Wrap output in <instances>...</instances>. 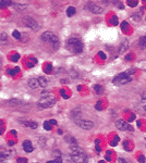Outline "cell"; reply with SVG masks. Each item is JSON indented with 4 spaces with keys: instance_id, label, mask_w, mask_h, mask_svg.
I'll return each instance as SVG.
<instances>
[{
    "instance_id": "14",
    "label": "cell",
    "mask_w": 146,
    "mask_h": 163,
    "mask_svg": "<svg viewBox=\"0 0 146 163\" xmlns=\"http://www.w3.org/2000/svg\"><path fill=\"white\" fill-rule=\"evenodd\" d=\"M24 125L27 126V127H30V128H33V129L38 127V124L34 121H26V122H24Z\"/></svg>"
},
{
    "instance_id": "24",
    "label": "cell",
    "mask_w": 146,
    "mask_h": 163,
    "mask_svg": "<svg viewBox=\"0 0 146 163\" xmlns=\"http://www.w3.org/2000/svg\"><path fill=\"white\" fill-rule=\"evenodd\" d=\"M43 125H44V128L46 130H51V124L49 123V121H45Z\"/></svg>"
},
{
    "instance_id": "36",
    "label": "cell",
    "mask_w": 146,
    "mask_h": 163,
    "mask_svg": "<svg viewBox=\"0 0 146 163\" xmlns=\"http://www.w3.org/2000/svg\"><path fill=\"white\" fill-rule=\"evenodd\" d=\"M126 27H127V23H126V22H122V24H121L122 30H124V28H126Z\"/></svg>"
},
{
    "instance_id": "15",
    "label": "cell",
    "mask_w": 146,
    "mask_h": 163,
    "mask_svg": "<svg viewBox=\"0 0 146 163\" xmlns=\"http://www.w3.org/2000/svg\"><path fill=\"white\" fill-rule=\"evenodd\" d=\"M127 47H129V42H127V40H125V42H123V43L121 44V46H120V48H119V53H123L124 51H126V50H127Z\"/></svg>"
},
{
    "instance_id": "4",
    "label": "cell",
    "mask_w": 146,
    "mask_h": 163,
    "mask_svg": "<svg viewBox=\"0 0 146 163\" xmlns=\"http://www.w3.org/2000/svg\"><path fill=\"white\" fill-rule=\"evenodd\" d=\"M54 105H56V98L52 96H44L43 98H40L38 101V107L40 109L51 108Z\"/></svg>"
},
{
    "instance_id": "7",
    "label": "cell",
    "mask_w": 146,
    "mask_h": 163,
    "mask_svg": "<svg viewBox=\"0 0 146 163\" xmlns=\"http://www.w3.org/2000/svg\"><path fill=\"white\" fill-rule=\"evenodd\" d=\"M71 160L75 163H86L87 161V156L84 152L76 153V155H71Z\"/></svg>"
},
{
    "instance_id": "20",
    "label": "cell",
    "mask_w": 146,
    "mask_h": 163,
    "mask_svg": "<svg viewBox=\"0 0 146 163\" xmlns=\"http://www.w3.org/2000/svg\"><path fill=\"white\" fill-rule=\"evenodd\" d=\"M7 40H8V35H7L6 33H2L1 36H0V45L6 44Z\"/></svg>"
},
{
    "instance_id": "9",
    "label": "cell",
    "mask_w": 146,
    "mask_h": 163,
    "mask_svg": "<svg viewBox=\"0 0 146 163\" xmlns=\"http://www.w3.org/2000/svg\"><path fill=\"white\" fill-rule=\"evenodd\" d=\"M88 10L90 12H93L94 14H100V13L104 12V8H102L98 4L94 3V2H89L88 3Z\"/></svg>"
},
{
    "instance_id": "1",
    "label": "cell",
    "mask_w": 146,
    "mask_h": 163,
    "mask_svg": "<svg viewBox=\"0 0 146 163\" xmlns=\"http://www.w3.org/2000/svg\"><path fill=\"white\" fill-rule=\"evenodd\" d=\"M42 40L45 43H48L50 45H52V48L54 50H57L60 46V42H59V39L56 35L51 32H45V33L42 35Z\"/></svg>"
},
{
    "instance_id": "44",
    "label": "cell",
    "mask_w": 146,
    "mask_h": 163,
    "mask_svg": "<svg viewBox=\"0 0 146 163\" xmlns=\"http://www.w3.org/2000/svg\"><path fill=\"white\" fill-rule=\"evenodd\" d=\"M2 132H3V129H0V135L2 134Z\"/></svg>"
},
{
    "instance_id": "6",
    "label": "cell",
    "mask_w": 146,
    "mask_h": 163,
    "mask_svg": "<svg viewBox=\"0 0 146 163\" xmlns=\"http://www.w3.org/2000/svg\"><path fill=\"white\" fill-rule=\"evenodd\" d=\"M116 126H117L118 129L123 130V132H124V130H127V132H132V130H133V127H132L131 125H129L125 121H123V120H118L116 122Z\"/></svg>"
},
{
    "instance_id": "34",
    "label": "cell",
    "mask_w": 146,
    "mask_h": 163,
    "mask_svg": "<svg viewBox=\"0 0 146 163\" xmlns=\"http://www.w3.org/2000/svg\"><path fill=\"white\" fill-rule=\"evenodd\" d=\"M17 163H27V160L24 159V158H19L17 159Z\"/></svg>"
},
{
    "instance_id": "29",
    "label": "cell",
    "mask_w": 146,
    "mask_h": 163,
    "mask_svg": "<svg viewBox=\"0 0 146 163\" xmlns=\"http://www.w3.org/2000/svg\"><path fill=\"white\" fill-rule=\"evenodd\" d=\"M126 3H127V6H130V7H132V8H134V7H136L138 6V3H139V1H126Z\"/></svg>"
},
{
    "instance_id": "27",
    "label": "cell",
    "mask_w": 146,
    "mask_h": 163,
    "mask_svg": "<svg viewBox=\"0 0 146 163\" xmlns=\"http://www.w3.org/2000/svg\"><path fill=\"white\" fill-rule=\"evenodd\" d=\"M7 158H8V156H7V153H6V152H1V151H0V162L6 161Z\"/></svg>"
},
{
    "instance_id": "43",
    "label": "cell",
    "mask_w": 146,
    "mask_h": 163,
    "mask_svg": "<svg viewBox=\"0 0 146 163\" xmlns=\"http://www.w3.org/2000/svg\"><path fill=\"white\" fill-rule=\"evenodd\" d=\"M143 109H144V111L146 112V106H144V107H143Z\"/></svg>"
},
{
    "instance_id": "41",
    "label": "cell",
    "mask_w": 146,
    "mask_h": 163,
    "mask_svg": "<svg viewBox=\"0 0 146 163\" xmlns=\"http://www.w3.org/2000/svg\"><path fill=\"white\" fill-rule=\"evenodd\" d=\"M8 144H9V146H13V145L15 144V141H11V140H10V141H9Z\"/></svg>"
},
{
    "instance_id": "35",
    "label": "cell",
    "mask_w": 146,
    "mask_h": 163,
    "mask_svg": "<svg viewBox=\"0 0 146 163\" xmlns=\"http://www.w3.org/2000/svg\"><path fill=\"white\" fill-rule=\"evenodd\" d=\"M98 54H99V57L102 58L103 60H106V58H107V57H106V54H105L103 51H99V53H98Z\"/></svg>"
},
{
    "instance_id": "13",
    "label": "cell",
    "mask_w": 146,
    "mask_h": 163,
    "mask_svg": "<svg viewBox=\"0 0 146 163\" xmlns=\"http://www.w3.org/2000/svg\"><path fill=\"white\" fill-rule=\"evenodd\" d=\"M20 71H21V69H20L19 66H16V67H13V69H9V70L7 71V73L10 75V76H15L16 74L20 73Z\"/></svg>"
},
{
    "instance_id": "21",
    "label": "cell",
    "mask_w": 146,
    "mask_h": 163,
    "mask_svg": "<svg viewBox=\"0 0 146 163\" xmlns=\"http://www.w3.org/2000/svg\"><path fill=\"white\" fill-rule=\"evenodd\" d=\"M51 71H52V65L50 64V63H48V64H46L44 66V72H45V73L49 74V73H51Z\"/></svg>"
},
{
    "instance_id": "28",
    "label": "cell",
    "mask_w": 146,
    "mask_h": 163,
    "mask_svg": "<svg viewBox=\"0 0 146 163\" xmlns=\"http://www.w3.org/2000/svg\"><path fill=\"white\" fill-rule=\"evenodd\" d=\"M94 88H95V91H96L97 94L103 93V87H102V86H99V85H95V86H94Z\"/></svg>"
},
{
    "instance_id": "25",
    "label": "cell",
    "mask_w": 146,
    "mask_h": 163,
    "mask_svg": "<svg viewBox=\"0 0 146 163\" xmlns=\"http://www.w3.org/2000/svg\"><path fill=\"white\" fill-rule=\"evenodd\" d=\"M12 36H13V37H14L15 39H21V34H20L19 30H13Z\"/></svg>"
},
{
    "instance_id": "30",
    "label": "cell",
    "mask_w": 146,
    "mask_h": 163,
    "mask_svg": "<svg viewBox=\"0 0 146 163\" xmlns=\"http://www.w3.org/2000/svg\"><path fill=\"white\" fill-rule=\"evenodd\" d=\"M110 22H111V24H112V25H118V17H117L116 15H113V16L111 17Z\"/></svg>"
},
{
    "instance_id": "45",
    "label": "cell",
    "mask_w": 146,
    "mask_h": 163,
    "mask_svg": "<svg viewBox=\"0 0 146 163\" xmlns=\"http://www.w3.org/2000/svg\"><path fill=\"white\" fill-rule=\"evenodd\" d=\"M0 69H1V60H0Z\"/></svg>"
},
{
    "instance_id": "17",
    "label": "cell",
    "mask_w": 146,
    "mask_h": 163,
    "mask_svg": "<svg viewBox=\"0 0 146 163\" xmlns=\"http://www.w3.org/2000/svg\"><path fill=\"white\" fill-rule=\"evenodd\" d=\"M65 139H66V141L67 142H69V144H71V145H76V139L74 138V137H72V136H70V135H67L66 137H65Z\"/></svg>"
},
{
    "instance_id": "12",
    "label": "cell",
    "mask_w": 146,
    "mask_h": 163,
    "mask_svg": "<svg viewBox=\"0 0 146 163\" xmlns=\"http://www.w3.org/2000/svg\"><path fill=\"white\" fill-rule=\"evenodd\" d=\"M29 86H30L31 88H33V89L39 87L38 79H37V78H31V79L29 80Z\"/></svg>"
},
{
    "instance_id": "23",
    "label": "cell",
    "mask_w": 146,
    "mask_h": 163,
    "mask_svg": "<svg viewBox=\"0 0 146 163\" xmlns=\"http://www.w3.org/2000/svg\"><path fill=\"white\" fill-rule=\"evenodd\" d=\"M12 2L11 1H0V9H3V8H7L9 6H12Z\"/></svg>"
},
{
    "instance_id": "31",
    "label": "cell",
    "mask_w": 146,
    "mask_h": 163,
    "mask_svg": "<svg viewBox=\"0 0 146 163\" xmlns=\"http://www.w3.org/2000/svg\"><path fill=\"white\" fill-rule=\"evenodd\" d=\"M47 163H62V159L60 157H58L57 159H54V160H51V161H48Z\"/></svg>"
},
{
    "instance_id": "33",
    "label": "cell",
    "mask_w": 146,
    "mask_h": 163,
    "mask_svg": "<svg viewBox=\"0 0 146 163\" xmlns=\"http://www.w3.org/2000/svg\"><path fill=\"white\" fill-rule=\"evenodd\" d=\"M60 94H61V96H62L63 98H66V99L69 98V96H68V95H66V91H65L63 89H61V90H60Z\"/></svg>"
},
{
    "instance_id": "42",
    "label": "cell",
    "mask_w": 146,
    "mask_h": 163,
    "mask_svg": "<svg viewBox=\"0 0 146 163\" xmlns=\"http://www.w3.org/2000/svg\"><path fill=\"white\" fill-rule=\"evenodd\" d=\"M11 134H13V135H16V132H15V130H12V132H11Z\"/></svg>"
},
{
    "instance_id": "19",
    "label": "cell",
    "mask_w": 146,
    "mask_h": 163,
    "mask_svg": "<svg viewBox=\"0 0 146 163\" xmlns=\"http://www.w3.org/2000/svg\"><path fill=\"white\" fill-rule=\"evenodd\" d=\"M139 45L141 48H146V36H143L139 39Z\"/></svg>"
},
{
    "instance_id": "40",
    "label": "cell",
    "mask_w": 146,
    "mask_h": 163,
    "mask_svg": "<svg viewBox=\"0 0 146 163\" xmlns=\"http://www.w3.org/2000/svg\"><path fill=\"white\" fill-rule=\"evenodd\" d=\"M125 60H127V61L131 60V54H127V56L125 57Z\"/></svg>"
},
{
    "instance_id": "32",
    "label": "cell",
    "mask_w": 146,
    "mask_h": 163,
    "mask_svg": "<svg viewBox=\"0 0 146 163\" xmlns=\"http://www.w3.org/2000/svg\"><path fill=\"white\" fill-rule=\"evenodd\" d=\"M119 137H118V136H116V137H115V139H113L112 140V141H111V146H115V145H117L118 142H119Z\"/></svg>"
},
{
    "instance_id": "38",
    "label": "cell",
    "mask_w": 146,
    "mask_h": 163,
    "mask_svg": "<svg viewBox=\"0 0 146 163\" xmlns=\"http://www.w3.org/2000/svg\"><path fill=\"white\" fill-rule=\"evenodd\" d=\"M119 163H131V162H129L127 160H124V159H121V158H120V159H119Z\"/></svg>"
},
{
    "instance_id": "2",
    "label": "cell",
    "mask_w": 146,
    "mask_h": 163,
    "mask_svg": "<svg viewBox=\"0 0 146 163\" xmlns=\"http://www.w3.org/2000/svg\"><path fill=\"white\" fill-rule=\"evenodd\" d=\"M132 72H133V70L118 74L116 77L112 79V83L115 85H117V86H122V85H124L126 83H129V82L132 80V75H131Z\"/></svg>"
},
{
    "instance_id": "3",
    "label": "cell",
    "mask_w": 146,
    "mask_h": 163,
    "mask_svg": "<svg viewBox=\"0 0 146 163\" xmlns=\"http://www.w3.org/2000/svg\"><path fill=\"white\" fill-rule=\"evenodd\" d=\"M67 45L69 50L73 53H81L83 51V43L79 38H70Z\"/></svg>"
},
{
    "instance_id": "39",
    "label": "cell",
    "mask_w": 146,
    "mask_h": 163,
    "mask_svg": "<svg viewBox=\"0 0 146 163\" xmlns=\"http://www.w3.org/2000/svg\"><path fill=\"white\" fill-rule=\"evenodd\" d=\"M49 123L51 125H57V121L56 120H49Z\"/></svg>"
},
{
    "instance_id": "22",
    "label": "cell",
    "mask_w": 146,
    "mask_h": 163,
    "mask_svg": "<svg viewBox=\"0 0 146 163\" xmlns=\"http://www.w3.org/2000/svg\"><path fill=\"white\" fill-rule=\"evenodd\" d=\"M36 63H37V60H36L35 58H32V59H30V61L27 62V64H26V66L27 67H33Z\"/></svg>"
},
{
    "instance_id": "16",
    "label": "cell",
    "mask_w": 146,
    "mask_h": 163,
    "mask_svg": "<svg viewBox=\"0 0 146 163\" xmlns=\"http://www.w3.org/2000/svg\"><path fill=\"white\" fill-rule=\"evenodd\" d=\"M75 12H76V10H75V8L74 7H72V6H70V7H68V9H67V15L68 16H73L75 14Z\"/></svg>"
},
{
    "instance_id": "5",
    "label": "cell",
    "mask_w": 146,
    "mask_h": 163,
    "mask_svg": "<svg viewBox=\"0 0 146 163\" xmlns=\"http://www.w3.org/2000/svg\"><path fill=\"white\" fill-rule=\"evenodd\" d=\"M22 23H23L24 26L30 27V28L34 29V30H38V29H39L38 23L33 19V17H31V16H25V17H23V19H22Z\"/></svg>"
},
{
    "instance_id": "11",
    "label": "cell",
    "mask_w": 146,
    "mask_h": 163,
    "mask_svg": "<svg viewBox=\"0 0 146 163\" xmlns=\"http://www.w3.org/2000/svg\"><path fill=\"white\" fill-rule=\"evenodd\" d=\"M70 151H71V155H76V153H82V152H84V151H83V149L80 148L79 146H76V145H71Z\"/></svg>"
},
{
    "instance_id": "37",
    "label": "cell",
    "mask_w": 146,
    "mask_h": 163,
    "mask_svg": "<svg viewBox=\"0 0 146 163\" xmlns=\"http://www.w3.org/2000/svg\"><path fill=\"white\" fill-rule=\"evenodd\" d=\"M139 161H140L141 163H144V162H145V157H144V156H141L140 159H139Z\"/></svg>"
},
{
    "instance_id": "18",
    "label": "cell",
    "mask_w": 146,
    "mask_h": 163,
    "mask_svg": "<svg viewBox=\"0 0 146 163\" xmlns=\"http://www.w3.org/2000/svg\"><path fill=\"white\" fill-rule=\"evenodd\" d=\"M38 83H39V86L40 87H47V84H48V82L46 78H44V77H38Z\"/></svg>"
},
{
    "instance_id": "10",
    "label": "cell",
    "mask_w": 146,
    "mask_h": 163,
    "mask_svg": "<svg viewBox=\"0 0 146 163\" xmlns=\"http://www.w3.org/2000/svg\"><path fill=\"white\" fill-rule=\"evenodd\" d=\"M23 149H24V151L27 152V153H30L34 150V147H33V145H32V142L30 141V140H24L23 141Z\"/></svg>"
},
{
    "instance_id": "8",
    "label": "cell",
    "mask_w": 146,
    "mask_h": 163,
    "mask_svg": "<svg viewBox=\"0 0 146 163\" xmlns=\"http://www.w3.org/2000/svg\"><path fill=\"white\" fill-rule=\"evenodd\" d=\"M75 123L83 129H90L94 127V123L92 121H87V120H77L75 121Z\"/></svg>"
},
{
    "instance_id": "26",
    "label": "cell",
    "mask_w": 146,
    "mask_h": 163,
    "mask_svg": "<svg viewBox=\"0 0 146 163\" xmlns=\"http://www.w3.org/2000/svg\"><path fill=\"white\" fill-rule=\"evenodd\" d=\"M19 59H20V54L19 53H14L13 56H11V61H13V62H17V61H19Z\"/></svg>"
}]
</instances>
